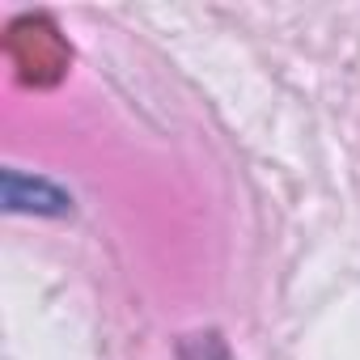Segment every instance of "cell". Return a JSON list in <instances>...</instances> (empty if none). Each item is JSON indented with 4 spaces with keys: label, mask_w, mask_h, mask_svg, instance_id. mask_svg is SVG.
<instances>
[{
    "label": "cell",
    "mask_w": 360,
    "mask_h": 360,
    "mask_svg": "<svg viewBox=\"0 0 360 360\" xmlns=\"http://www.w3.org/2000/svg\"><path fill=\"white\" fill-rule=\"evenodd\" d=\"M5 212H34V217H64L72 212V195L56 187L51 178H30L22 169H5V187H0Z\"/></svg>",
    "instance_id": "obj_1"
},
{
    "label": "cell",
    "mask_w": 360,
    "mask_h": 360,
    "mask_svg": "<svg viewBox=\"0 0 360 360\" xmlns=\"http://www.w3.org/2000/svg\"><path fill=\"white\" fill-rule=\"evenodd\" d=\"M13 43H30V56L18 60V64H22V77H30V81H39V85H51V81L64 72V64H68L64 43L56 39L51 26L43 30V22H39V39L22 34V26H13Z\"/></svg>",
    "instance_id": "obj_2"
}]
</instances>
